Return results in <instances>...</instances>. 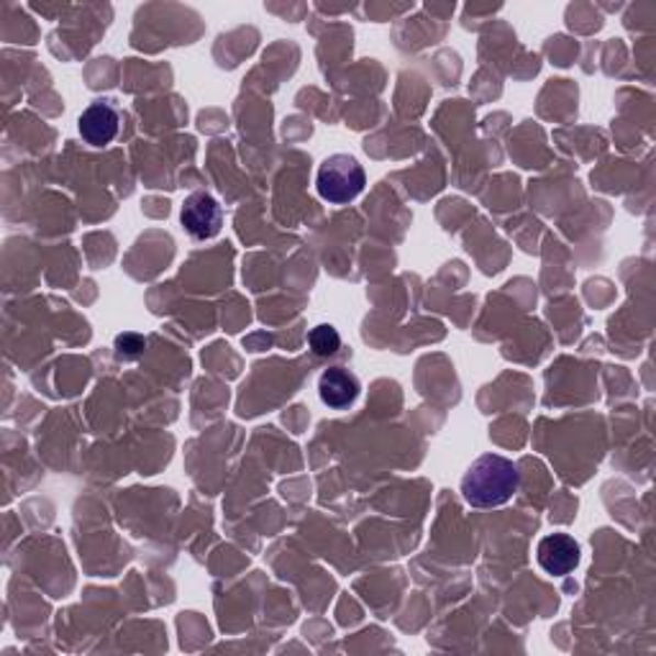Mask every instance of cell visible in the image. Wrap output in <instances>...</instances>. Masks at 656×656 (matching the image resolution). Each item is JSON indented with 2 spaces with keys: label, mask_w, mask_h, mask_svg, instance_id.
I'll return each instance as SVG.
<instances>
[{
  "label": "cell",
  "mask_w": 656,
  "mask_h": 656,
  "mask_svg": "<svg viewBox=\"0 0 656 656\" xmlns=\"http://www.w3.org/2000/svg\"><path fill=\"white\" fill-rule=\"evenodd\" d=\"M519 467L511 459L500 454H482L462 477V498L472 508H498L519 492Z\"/></svg>",
  "instance_id": "6da1fadb"
},
{
  "label": "cell",
  "mask_w": 656,
  "mask_h": 656,
  "mask_svg": "<svg viewBox=\"0 0 656 656\" xmlns=\"http://www.w3.org/2000/svg\"><path fill=\"white\" fill-rule=\"evenodd\" d=\"M319 196L334 205L352 203L365 190L367 175L352 154H331L319 167Z\"/></svg>",
  "instance_id": "7a4b0ae2"
},
{
  "label": "cell",
  "mask_w": 656,
  "mask_h": 656,
  "mask_svg": "<svg viewBox=\"0 0 656 656\" xmlns=\"http://www.w3.org/2000/svg\"><path fill=\"white\" fill-rule=\"evenodd\" d=\"M180 221L192 238H213L223 226V211L211 192L198 190L185 198Z\"/></svg>",
  "instance_id": "3957f363"
},
{
  "label": "cell",
  "mask_w": 656,
  "mask_h": 656,
  "mask_svg": "<svg viewBox=\"0 0 656 656\" xmlns=\"http://www.w3.org/2000/svg\"><path fill=\"white\" fill-rule=\"evenodd\" d=\"M121 115L115 111L111 100H96L85 108L80 121H77V129H80V136L90 146H105L111 144L115 136H119Z\"/></svg>",
  "instance_id": "277c9868"
},
{
  "label": "cell",
  "mask_w": 656,
  "mask_h": 656,
  "mask_svg": "<svg viewBox=\"0 0 656 656\" xmlns=\"http://www.w3.org/2000/svg\"><path fill=\"white\" fill-rule=\"evenodd\" d=\"M538 565L546 575L565 577L580 565V544L567 534H552L538 544Z\"/></svg>",
  "instance_id": "5b68a950"
},
{
  "label": "cell",
  "mask_w": 656,
  "mask_h": 656,
  "mask_svg": "<svg viewBox=\"0 0 656 656\" xmlns=\"http://www.w3.org/2000/svg\"><path fill=\"white\" fill-rule=\"evenodd\" d=\"M319 396L329 408L342 411V408H349L354 400L359 398V380L349 373V369L331 367L321 375Z\"/></svg>",
  "instance_id": "8992f818"
},
{
  "label": "cell",
  "mask_w": 656,
  "mask_h": 656,
  "mask_svg": "<svg viewBox=\"0 0 656 656\" xmlns=\"http://www.w3.org/2000/svg\"><path fill=\"white\" fill-rule=\"evenodd\" d=\"M308 344H311L315 357H331V354H336L338 349H342V336H338V331L334 326L321 323V326L311 329V334H308Z\"/></svg>",
  "instance_id": "52a82bcc"
}]
</instances>
